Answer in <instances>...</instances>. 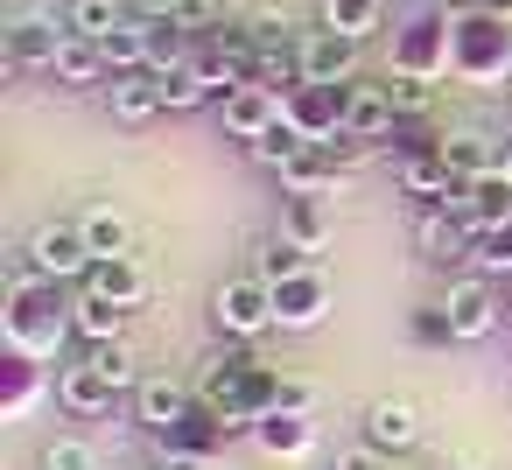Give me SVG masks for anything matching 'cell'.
<instances>
[{
    "label": "cell",
    "mask_w": 512,
    "mask_h": 470,
    "mask_svg": "<svg viewBox=\"0 0 512 470\" xmlns=\"http://www.w3.org/2000/svg\"><path fill=\"white\" fill-rule=\"evenodd\" d=\"M323 183H337V155H330V148H302V155L281 169V190H295V197H309V190H323Z\"/></svg>",
    "instance_id": "obj_22"
},
{
    "label": "cell",
    "mask_w": 512,
    "mask_h": 470,
    "mask_svg": "<svg viewBox=\"0 0 512 470\" xmlns=\"http://www.w3.org/2000/svg\"><path fill=\"white\" fill-rule=\"evenodd\" d=\"M393 127H400V113H393L386 85H351V92H344V134H358V141H386Z\"/></svg>",
    "instance_id": "obj_9"
},
{
    "label": "cell",
    "mask_w": 512,
    "mask_h": 470,
    "mask_svg": "<svg viewBox=\"0 0 512 470\" xmlns=\"http://www.w3.org/2000/svg\"><path fill=\"white\" fill-rule=\"evenodd\" d=\"M22 253H29V267H36L43 281H85V274H92V239H85L78 218H50V225H36Z\"/></svg>",
    "instance_id": "obj_1"
},
{
    "label": "cell",
    "mask_w": 512,
    "mask_h": 470,
    "mask_svg": "<svg viewBox=\"0 0 512 470\" xmlns=\"http://www.w3.org/2000/svg\"><path fill=\"white\" fill-rule=\"evenodd\" d=\"M477 15H491V22L505 15V22H512V0H477Z\"/></svg>",
    "instance_id": "obj_34"
},
{
    "label": "cell",
    "mask_w": 512,
    "mask_h": 470,
    "mask_svg": "<svg viewBox=\"0 0 512 470\" xmlns=\"http://www.w3.org/2000/svg\"><path fill=\"white\" fill-rule=\"evenodd\" d=\"M358 71V43L337 36V29H302V85H330L344 92Z\"/></svg>",
    "instance_id": "obj_4"
},
{
    "label": "cell",
    "mask_w": 512,
    "mask_h": 470,
    "mask_svg": "<svg viewBox=\"0 0 512 470\" xmlns=\"http://www.w3.org/2000/svg\"><path fill=\"white\" fill-rule=\"evenodd\" d=\"M442 162H449V176H456V183H477L484 169H498V155H491V141H484V134H449V141H442Z\"/></svg>",
    "instance_id": "obj_19"
},
{
    "label": "cell",
    "mask_w": 512,
    "mask_h": 470,
    "mask_svg": "<svg viewBox=\"0 0 512 470\" xmlns=\"http://www.w3.org/2000/svg\"><path fill=\"white\" fill-rule=\"evenodd\" d=\"M505 288H512V281H505Z\"/></svg>",
    "instance_id": "obj_37"
},
{
    "label": "cell",
    "mask_w": 512,
    "mask_h": 470,
    "mask_svg": "<svg viewBox=\"0 0 512 470\" xmlns=\"http://www.w3.org/2000/svg\"><path fill=\"white\" fill-rule=\"evenodd\" d=\"M78 225H85V239H92V260H113V253H127V246H134V225H127V218H120L113 204L85 211Z\"/></svg>",
    "instance_id": "obj_20"
},
{
    "label": "cell",
    "mask_w": 512,
    "mask_h": 470,
    "mask_svg": "<svg viewBox=\"0 0 512 470\" xmlns=\"http://www.w3.org/2000/svg\"><path fill=\"white\" fill-rule=\"evenodd\" d=\"M127 316H134V309H120V302H106V295H78L71 330L92 337V344H120V337H127Z\"/></svg>",
    "instance_id": "obj_15"
},
{
    "label": "cell",
    "mask_w": 512,
    "mask_h": 470,
    "mask_svg": "<svg viewBox=\"0 0 512 470\" xmlns=\"http://www.w3.org/2000/svg\"><path fill=\"white\" fill-rule=\"evenodd\" d=\"M323 309H330V288H323L316 267L274 281V323H281V330H309V323H323Z\"/></svg>",
    "instance_id": "obj_7"
},
{
    "label": "cell",
    "mask_w": 512,
    "mask_h": 470,
    "mask_svg": "<svg viewBox=\"0 0 512 470\" xmlns=\"http://www.w3.org/2000/svg\"><path fill=\"white\" fill-rule=\"evenodd\" d=\"M442 316H449V337H456V344L491 337V330H498V295H491V281H449Z\"/></svg>",
    "instance_id": "obj_6"
},
{
    "label": "cell",
    "mask_w": 512,
    "mask_h": 470,
    "mask_svg": "<svg viewBox=\"0 0 512 470\" xmlns=\"http://www.w3.org/2000/svg\"><path fill=\"white\" fill-rule=\"evenodd\" d=\"M498 169H505V176H512V148H505V155H498Z\"/></svg>",
    "instance_id": "obj_35"
},
{
    "label": "cell",
    "mask_w": 512,
    "mask_h": 470,
    "mask_svg": "<svg viewBox=\"0 0 512 470\" xmlns=\"http://www.w3.org/2000/svg\"><path fill=\"white\" fill-rule=\"evenodd\" d=\"M281 232H288L295 246H309V253H316L330 225H323V211H316V197H288V211H281Z\"/></svg>",
    "instance_id": "obj_27"
},
{
    "label": "cell",
    "mask_w": 512,
    "mask_h": 470,
    "mask_svg": "<svg viewBox=\"0 0 512 470\" xmlns=\"http://www.w3.org/2000/svg\"><path fill=\"white\" fill-rule=\"evenodd\" d=\"M386 470H393V463H386Z\"/></svg>",
    "instance_id": "obj_36"
},
{
    "label": "cell",
    "mask_w": 512,
    "mask_h": 470,
    "mask_svg": "<svg viewBox=\"0 0 512 470\" xmlns=\"http://www.w3.org/2000/svg\"><path fill=\"white\" fill-rule=\"evenodd\" d=\"M218 106H225V134H232V141H246V148L288 120V99H281V92H267V85H253V78H246L232 99H218Z\"/></svg>",
    "instance_id": "obj_5"
},
{
    "label": "cell",
    "mask_w": 512,
    "mask_h": 470,
    "mask_svg": "<svg viewBox=\"0 0 512 470\" xmlns=\"http://www.w3.org/2000/svg\"><path fill=\"white\" fill-rule=\"evenodd\" d=\"M253 435H260V449H274V456H302L316 435H309V421L302 414H281V407H267L260 421H253Z\"/></svg>",
    "instance_id": "obj_18"
},
{
    "label": "cell",
    "mask_w": 512,
    "mask_h": 470,
    "mask_svg": "<svg viewBox=\"0 0 512 470\" xmlns=\"http://www.w3.org/2000/svg\"><path fill=\"white\" fill-rule=\"evenodd\" d=\"M302 253H309V246H295L288 232H274V239L260 246V260H253V274H260V281L274 288V281H288V274H302V267H309Z\"/></svg>",
    "instance_id": "obj_24"
},
{
    "label": "cell",
    "mask_w": 512,
    "mask_h": 470,
    "mask_svg": "<svg viewBox=\"0 0 512 470\" xmlns=\"http://www.w3.org/2000/svg\"><path fill=\"white\" fill-rule=\"evenodd\" d=\"M162 99H169V113H197V106H211V99H225L204 71H176V78H162Z\"/></svg>",
    "instance_id": "obj_25"
},
{
    "label": "cell",
    "mask_w": 512,
    "mask_h": 470,
    "mask_svg": "<svg viewBox=\"0 0 512 470\" xmlns=\"http://www.w3.org/2000/svg\"><path fill=\"white\" fill-rule=\"evenodd\" d=\"M365 442L386 456V449H414L421 442V414H414V400H372L365 407Z\"/></svg>",
    "instance_id": "obj_10"
},
{
    "label": "cell",
    "mask_w": 512,
    "mask_h": 470,
    "mask_svg": "<svg viewBox=\"0 0 512 470\" xmlns=\"http://www.w3.org/2000/svg\"><path fill=\"white\" fill-rule=\"evenodd\" d=\"M386 99H393L400 120H421V113L435 106V85H428L421 71H393V78H386Z\"/></svg>",
    "instance_id": "obj_26"
},
{
    "label": "cell",
    "mask_w": 512,
    "mask_h": 470,
    "mask_svg": "<svg viewBox=\"0 0 512 470\" xmlns=\"http://www.w3.org/2000/svg\"><path fill=\"white\" fill-rule=\"evenodd\" d=\"M92 365H99V372H106L120 393L141 379V358H134V344H127V337H120V344H92Z\"/></svg>",
    "instance_id": "obj_29"
},
{
    "label": "cell",
    "mask_w": 512,
    "mask_h": 470,
    "mask_svg": "<svg viewBox=\"0 0 512 470\" xmlns=\"http://www.w3.org/2000/svg\"><path fill=\"white\" fill-rule=\"evenodd\" d=\"M323 29H337V36L365 43V36L379 29V0H323Z\"/></svg>",
    "instance_id": "obj_23"
},
{
    "label": "cell",
    "mask_w": 512,
    "mask_h": 470,
    "mask_svg": "<svg viewBox=\"0 0 512 470\" xmlns=\"http://www.w3.org/2000/svg\"><path fill=\"white\" fill-rule=\"evenodd\" d=\"M302 148H309V141H302V134H295V127L281 120L274 134H260V141H253V162H267V169H288V162H295Z\"/></svg>",
    "instance_id": "obj_30"
},
{
    "label": "cell",
    "mask_w": 512,
    "mask_h": 470,
    "mask_svg": "<svg viewBox=\"0 0 512 470\" xmlns=\"http://www.w3.org/2000/svg\"><path fill=\"white\" fill-rule=\"evenodd\" d=\"M64 43H71V22L50 15V8H22V15L8 22V64H15V71H57Z\"/></svg>",
    "instance_id": "obj_2"
},
{
    "label": "cell",
    "mask_w": 512,
    "mask_h": 470,
    "mask_svg": "<svg viewBox=\"0 0 512 470\" xmlns=\"http://www.w3.org/2000/svg\"><path fill=\"white\" fill-rule=\"evenodd\" d=\"M113 393H120V386H113L92 358H85V365H64V379H57V400H64L71 414H85V421H92V414H106V407H113Z\"/></svg>",
    "instance_id": "obj_13"
},
{
    "label": "cell",
    "mask_w": 512,
    "mask_h": 470,
    "mask_svg": "<svg viewBox=\"0 0 512 470\" xmlns=\"http://www.w3.org/2000/svg\"><path fill=\"white\" fill-rule=\"evenodd\" d=\"M183 414H190V393H183L176 379H141V393H134V421H141L148 435H169Z\"/></svg>",
    "instance_id": "obj_14"
},
{
    "label": "cell",
    "mask_w": 512,
    "mask_h": 470,
    "mask_svg": "<svg viewBox=\"0 0 512 470\" xmlns=\"http://www.w3.org/2000/svg\"><path fill=\"white\" fill-rule=\"evenodd\" d=\"M162 470H211L204 456H162Z\"/></svg>",
    "instance_id": "obj_33"
},
{
    "label": "cell",
    "mask_w": 512,
    "mask_h": 470,
    "mask_svg": "<svg viewBox=\"0 0 512 470\" xmlns=\"http://www.w3.org/2000/svg\"><path fill=\"white\" fill-rule=\"evenodd\" d=\"M85 295H106V302H120V309H134V302L148 295V274H141V260H134V253H113V260H92V274H85Z\"/></svg>",
    "instance_id": "obj_11"
},
{
    "label": "cell",
    "mask_w": 512,
    "mask_h": 470,
    "mask_svg": "<svg viewBox=\"0 0 512 470\" xmlns=\"http://www.w3.org/2000/svg\"><path fill=\"white\" fill-rule=\"evenodd\" d=\"M64 22H71L78 43H106L113 29H127V8H120V0H71Z\"/></svg>",
    "instance_id": "obj_17"
},
{
    "label": "cell",
    "mask_w": 512,
    "mask_h": 470,
    "mask_svg": "<svg viewBox=\"0 0 512 470\" xmlns=\"http://www.w3.org/2000/svg\"><path fill=\"white\" fill-rule=\"evenodd\" d=\"M337 470H386V456H379L372 442H358V449H344V456H337Z\"/></svg>",
    "instance_id": "obj_32"
},
{
    "label": "cell",
    "mask_w": 512,
    "mask_h": 470,
    "mask_svg": "<svg viewBox=\"0 0 512 470\" xmlns=\"http://www.w3.org/2000/svg\"><path fill=\"white\" fill-rule=\"evenodd\" d=\"M43 470H106V456L78 435H57V442H43Z\"/></svg>",
    "instance_id": "obj_28"
},
{
    "label": "cell",
    "mask_w": 512,
    "mask_h": 470,
    "mask_svg": "<svg viewBox=\"0 0 512 470\" xmlns=\"http://www.w3.org/2000/svg\"><path fill=\"white\" fill-rule=\"evenodd\" d=\"M414 239H421V253L428 260H463L470 246H477V232H470V218H456V211H421V225H414Z\"/></svg>",
    "instance_id": "obj_12"
},
{
    "label": "cell",
    "mask_w": 512,
    "mask_h": 470,
    "mask_svg": "<svg viewBox=\"0 0 512 470\" xmlns=\"http://www.w3.org/2000/svg\"><path fill=\"white\" fill-rule=\"evenodd\" d=\"M99 50H106L113 78H134V71H148V22H127V29H113Z\"/></svg>",
    "instance_id": "obj_21"
},
{
    "label": "cell",
    "mask_w": 512,
    "mask_h": 470,
    "mask_svg": "<svg viewBox=\"0 0 512 470\" xmlns=\"http://www.w3.org/2000/svg\"><path fill=\"white\" fill-rule=\"evenodd\" d=\"M106 99H113V120H120V127H148L155 113H169V99H162V78H155V71L113 78V85H106Z\"/></svg>",
    "instance_id": "obj_8"
},
{
    "label": "cell",
    "mask_w": 512,
    "mask_h": 470,
    "mask_svg": "<svg viewBox=\"0 0 512 470\" xmlns=\"http://www.w3.org/2000/svg\"><path fill=\"white\" fill-rule=\"evenodd\" d=\"M211 316H218V330L225 337H260L267 323H274V288L260 281V274H239V281H225L218 288V302H211Z\"/></svg>",
    "instance_id": "obj_3"
},
{
    "label": "cell",
    "mask_w": 512,
    "mask_h": 470,
    "mask_svg": "<svg viewBox=\"0 0 512 470\" xmlns=\"http://www.w3.org/2000/svg\"><path fill=\"white\" fill-rule=\"evenodd\" d=\"M50 78H57V85H113V64H106V50H99V43H78V36H71Z\"/></svg>",
    "instance_id": "obj_16"
},
{
    "label": "cell",
    "mask_w": 512,
    "mask_h": 470,
    "mask_svg": "<svg viewBox=\"0 0 512 470\" xmlns=\"http://www.w3.org/2000/svg\"><path fill=\"white\" fill-rule=\"evenodd\" d=\"M477 260H484V274H505V281H512V218L477 239Z\"/></svg>",
    "instance_id": "obj_31"
}]
</instances>
